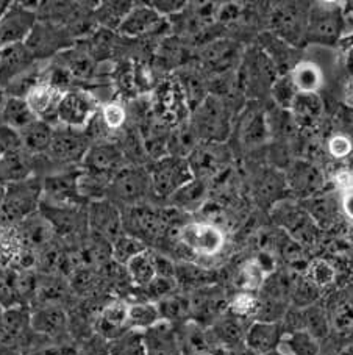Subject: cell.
<instances>
[{"instance_id":"obj_1","label":"cell","mask_w":353,"mask_h":355,"mask_svg":"<svg viewBox=\"0 0 353 355\" xmlns=\"http://www.w3.org/2000/svg\"><path fill=\"white\" fill-rule=\"evenodd\" d=\"M97 2H71V0H62V2H39L36 10L38 21H46L64 27L74 36L75 41H80L93 35L97 26L94 21V8Z\"/></svg>"},{"instance_id":"obj_2","label":"cell","mask_w":353,"mask_h":355,"mask_svg":"<svg viewBox=\"0 0 353 355\" xmlns=\"http://www.w3.org/2000/svg\"><path fill=\"white\" fill-rule=\"evenodd\" d=\"M190 122L200 143H224L230 135V112L224 97L210 93L191 113Z\"/></svg>"},{"instance_id":"obj_3","label":"cell","mask_w":353,"mask_h":355,"mask_svg":"<svg viewBox=\"0 0 353 355\" xmlns=\"http://www.w3.org/2000/svg\"><path fill=\"white\" fill-rule=\"evenodd\" d=\"M42 200V177L32 175L22 182L7 185V194L0 211V224L16 225L39 211Z\"/></svg>"},{"instance_id":"obj_4","label":"cell","mask_w":353,"mask_h":355,"mask_svg":"<svg viewBox=\"0 0 353 355\" xmlns=\"http://www.w3.org/2000/svg\"><path fill=\"white\" fill-rule=\"evenodd\" d=\"M152 193L149 169L135 164H127L109 182L107 198L119 208L143 205Z\"/></svg>"},{"instance_id":"obj_5","label":"cell","mask_w":353,"mask_h":355,"mask_svg":"<svg viewBox=\"0 0 353 355\" xmlns=\"http://www.w3.org/2000/svg\"><path fill=\"white\" fill-rule=\"evenodd\" d=\"M152 193L160 199H170L172 196L194 180L188 158L174 155L161 157L149 168Z\"/></svg>"},{"instance_id":"obj_6","label":"cell","mask_w":353,"mask_h":355,"mask_svg":"<svg viewBox=\"0 0 353 355\" xmlns=\"http://www.w3.org/2000/svg\"><path fill=\"white\" fill-rule=\"evenodd\" d=\"M91 139L84 130L55 125L52 144L47 150V157L58 171L69 168H80L84 155L91 148Z\"/></svg>"},{"instance_id":"obj_7","label":"cell","mask_w":353,"mask_h":355,"mask_svg":"<svg viewBox=\"0 0 353 355\" xmlns=\"http://www.w3.org/2000/svg\"><path fill=\"white\" fill-rule=\"evenodd\" d=\"M75 42L74 36L64 27H60L52 22L38 21L24 44L32 53L35 61L47 63V61L57 58L60 53L68 51Z\"/></svg>"},{"instance_id":"obj_8","label":"cell","mask_w":353,"mask_h":355,"mask_svg":"<svg viewBox=\"0 0 353 355\" xmlns=\"http://www.w3.org/2000/svg\"><path fill=\"white\" fill-rule=\"evenodd\" d=\"M80 168L62 169L42 179V204L53 207H88L78 188Z\"/></svg>"},{"instance_id":"obj_9","label":"cell","mask_w":353,"mask_h":355,"mask_svg":"<svg viewBox=\"0 0 353 355\" xmlns=\"http://www.w3.org/2000/svg\"><path fill=\"white\" fill-rule=\"evenodd\" d=\"M125 166L127 158L124 157L118 143L108 141V143L91 144L80 164V169L83 174L109 185L113 177Z\"/></svg>"},{"instance_id":"obj_10","label":"cell","mask_w":353,"mask_h":355,"mask_svg":"<svg viewBox=\"0 0 353 355\" xmlns=\"http://www.w3.org/2000/svg\"><path fill=\"white\" fill-rule=\"evenodd\" d=\"M179 243L197 257H216L225 246V234L208 221H192L179 229Z\"/></svg>"},{"instance_id":"obj_11","label":"cell","mask_w":353,"mask_h":355,"mask_svg":"<svg viewBox=\"0 0 353 355\" xmlns=\"http://www.w3.org/2000/svg\"><path fill=\"white\" fill-rule=\"evenodd\" d=\"M39 2H11L0 17V47L26 42L38 22Z\"/></svg>"},{"instance_id":"obj_12","label":"cell","mask_w":353,"mask_h":355,"mask_svg":"<svg viewBox=\"0 0 353 355\" xmlns=\"http://www.w3.org/2000/svg\"><path fill=\"white\" fill-rule=\"evenodd\" d=\"M100 107L99 101L88 89L77 87L63 96L62 103L58 107L57 125L83 130L89 124V121L94 118V114L99 112Z\"/></svg>"},{"instance_id":"obj_13","label":"cell","mask_w":353,"mask_h":355,"mask_svg":"<svg viewBox=\"0 0 353 355\" xmlns=\"http://www.w3.org/2000/svg\"><path fill=\"white\" fill-rule=\"evenodd\" d=\"M36 255L26 246L17 225L0 224V269L28 271L36 265Z\"/></svg>"},{"instance_id":"obj_14","label":"cell","mask_w":353,"mask_h":355,"mask_svg":"<svg viewBox=\"0 0 353 355\" xmlns=\"http://www.w3.org/2000/svg\"><path fill=\"white\" fill-rule=\"evenodd\" d=\"M87 213L88 229L93 235L111 244L124 234L123 210L109 199L89 202Z\"/></svg>"},{"instance_id":"obj_15","label":"cell","mask_w":353,"mask_h":355,"mask_svg":"<svg viewBox=\"0 0 353 355\" xmlns=\"http://www.w3.org/2000/svg\"><path fill=\"white\" fill-rule=\"evenodd\" d=\"M32 315L22 305L5 309L0 313V355H13L27 343V334L32 329Z\"/></svg>"},{"instance_id":"obj_16","label":"cell","mask_w":353,"mask_h":355,"mask_svg":"<svg viewBox=\"0 0 353 355\" xmlns=\"http://www.w3.org/2000/svg\"><path fill=\"white\" fill-rule=\"evenodd\" d=\"M87 208L88 207H53L41 202L39 213L51 224L55 236L74 240L89 232Z\"/></svg>"},{"instance_id":"obj_17","label":"cell","mask_w":353,"mask_h":355,"mask_svg":"<svg viewBox=\"0 0 353 355\" xmlns=\"http://www.w3.org/2000/svg\"><path fill=\"white\" fill-rule=\"evenodd\" d=\"M343 30V15L338 7L319 3L308 11L307 38L318 44L330 46L339 38Z\"/></svg>"},{"instance_id":"obj_18","label":"cell","mask_w":353,"mask_h":355,"mask_svg":"<svg viewBox=\"0 0 353 355\" xmlns=\"http://www.w3.org/2000/svg\"><path fill=\"white\" fill-rule=\"evenodd\" d=\"M164 17L156 13L149 3H135V7L120 24L118 33L124 38H141L160 32Z\"/></svg>"},{"instance_id":"obj_19","label":"cell","mask_w":353,"mask_h":355,"mask_svg":"<svg viewBox=\"0 0 353 355\" xmlns=\"http://www.w3.org/2000/svg\"><path fill=\"white\" fill-rule=\"evenodd\" d=\"M35 63L38 61H35L24 42L0 47V88L7 89L15 78L28 71Z\"/></svg>"},{"instance_id":"obj_20","label":"cell","mask_w":353,"mask_h":355,"mask_svg":"<svg viewBox=\"0 0 353 355\" xmlns=\"http://www.w3.org/2000/svg\"><path fill=\"white\" fill-rule=\"evenodd\" d=\"M224 143H200L192 154L188 157L194 179L205 180L217 174L222 169L227 154L224 150Z\"/></svg>"},{"instance_id":"obj_21","label":"cell","mask_w":353,"mask_h":355,"mask_svg":"<svg viewBox=\"0 0 353 355\" xmlns=\"http://www.w3.org/2000/svg\"><path fill=\"white\" fill-rule=\"evenodd\" d=\"M64 93H62V91H58L57 88H53L44 82H39L26 96V101L30 110H32L33 114L36 116V119L46 121L55 127L58 124L57 114Z\"/></svg>"},{"instance_id":"obj_22","label":"cell","mask_w":353,"mask_h":355,"mask_svg":"<svg viewBox=\"0 0 353 355\" xmlns=\"http://www.w3.org/2000/svg\"><path fill=\"white\" fill-rule=\"evenodd\" d=\"M308 13L305 15L299 7H280L272 16L273 30L291 44H299L307 38Z\"/></svg>"},{"instance_id":"obj_23","label":"cell","mask_w":353,"mask_h":355,"mask_svg":"<svg viewBox=\"0 0 353 355\" xmlns=\"http://www.w3.org/2000/svg\"><path fill=\"white\" fill-rule=\"evenodd\" d=\"M36 175V157L27 154L24 149L8 152L0 157V185L22 182Z\"/></svg>"},{"instance_id":"obj_24","label":"cell","mask_w":353,"mask_h":355,"mask_svg":"<svg viewBox=\"0 0 353 355\" xmlns=\"http://www.w3.org/2000/svg\"><path fill=\"white\" fill-rule=\"evenodd\" d=\"M145 355H180V345L170 322L160 320L143 332Z\"/></svg>"},{"instance_id":"obj_25","label":"cell","mask_w":353,"mask_h":355,"mask_svg":"<svg viewBox=\"0 0 353 355\" xmlns=\"http://www.w3.org/2000/svg\"><path fill=\"white\" fill-rule=\"evenodd\" d=\"M16 225L21 232L26 246L35 250L36 254H39L41 250H44L47 246L52 244L55 232L51 227V224L47 223V219L42 216L39 211H36L35 215L24 219L22 223Z\"/></svg>"},{"instance_id":"obj_26","label":"cell","mask_w":353,"mask_h":355,"mask_svg":"<svg viewBox=\"0 0 353 355\" xmlns=\"http://www.w3.org/2000/svg\"><path fill=\"white\" fill-rule=\"evenodd\" d=\"M288 185L300 196H316L324 185L319 168L308 162H296L291 164L288 173Z\"/></svg>"},{"instance_id":"obj_27","label":"cell","mask_w":353,"mask_h":355,"mask_svg":"<svg viewBox=\"0 0 353 355\" xmlns=\"http://www.w3.org/2000/svg\"><path fill=\"white\" fill-rule=\"evenodd\" d=\"M289 78L297 93L318 94L325 83L324 71L311 60H303L292 67Z\"/></svg>"},{"instance_id":"obj_28","label":"cell","mask_w":353,"mask_h":355,"mask_svg":"<svg viewBox=\"0 0 353 355\" xmlns=\"http://www.w3.org/2000/svg\"><path fill=\"white\" fill-rule=\"evenodd\" d=\"M133 7H135V2H125V0L97 2V7L94 8V21L97 28L118 32L120 24L124 22Z\"/></svg>"},{"instance_id":"obj_29","label":"cell","mask_w":353,"mask_h":355,"mask_svg":"<svg viewBox=\"0 0 353 355\" xmlns=\"http://www.w3.org/2000/svg\"><path fill=\"white\" fill-rule=\"evenodd\" d=\"M55 127L48 124L46 121L36 119L33 124H30L27 128H24L21 135L22 149L30 155H46L48 148L52 144Z\"/></svg>"},{"instance_id":"obj_30","label":"cell","mask_w":353,"mask_h":355,"mask_svg":"<svg viewBox=\"0 0 353 355\" xmlns=\"http://www.w3.org/2000/svg\"><path fill=\"white\" fill-rule=\"evenodd\" d=\"M32 329L35 334L55 336L64 332L68 326V316L60 305H47L41 307L32 315Z\"/></svg>"},{"instance_id":"obj_31","label":"cell","mask_w":353,"mask_h":355,"mask_svg":"<svg viewBox=\"0 0 353 355\" xmlns=\"http://www.w3.org/2000/svg\"><path fill=\"white\" fill-rule=\"evenodd\" d=\"M280 340H282V334H280L278 324L269 321H257L246 335L247 346L260 354L273 351L280 345Z\"/></svg>"},{"instance_id":"obj_32","label":"cell","mask_w":353,"mask_h":355,"mask_svg":"<svg viewBox=\"0 0 353 355\" xmlns=\"http://www.w3.org/2000/svg\"><path fill=\"white\" fill-rule=\"evenodd\" d=\"M99 329L103 335L111 340L129 332V305L125 302H113L107 305L100 313Z\"/></svg>"},{"instance_id":"obj_33","label":"cell","mask_w":353,"mask_h":355,"mask_svg":"<svg viewBox=\"0 0 353 355\" xmlns=\"http://www.w3.org/2000/svg\"><path fill=\"white\" fill-rule=\"evenodd\" d=\"M322 110H324V105H322V101L318 94L297 93L288 112L294 119L296 125L309 127L319 121Z\"/></svg>"},{"instance_id":"obj_34","label":"cell","mask_w":353,"mask_h":355,"mask_svg":"<svg viewBox=\"0 0 353 355\" xmlns=\"http://www.w3.org/2000/svg\"><path fill=\"white\" fill-rule=\"evenodd\" d=\"M200 144L196 132L191 125L190 119L181 122V124L175 125L172 132L169 133L168 138V155L188 158L194 149Z\"/></svg>"},{"instance_id":"obj_35","label":"cell","mask_w":353,"mask_h":355,"mask_svg":"<svg viewBox=\"0 0 353 355\" xmlns=\"http://www.w3.org/2000/svg\"><path fill=\"white\" fill-rule=\"evenodd\" d=\"M36 121V116L30 110L28 103L22 97H10L7 96L5 105L2 110V124L13 128L17 133L27 128Z\"/></svg>"},{"instance_id":"obj_36","label":"cell","mask_w":353,"mask_h":355,"mask_svg":"<svg viewBox=\"0 0 353 355\" xmlns=\"http://www.w3.org/2000/svg\"><path fill=\"white\" fill-rule=\"evenodd\" d=\"M127 272H129L133 284L139 286H149L152 282L156 279V268H155V255L150 250L145 249L144 252L138 254L136 257L125 265Z\"/></svg>"},{"instance_id":"obj_37","label":"cell","mask_w":353,"mask_h":355,"mask_svg":"<svg viewBox=\"0 0 353 355\" xmlns=\"http://www.w3.org/2000/svg\"><path fill=\"white\" fill-rule=\"evenodd\" d=\"M99 118L103 127L107 128L109 138L113 141V137L116 133H120L124 130L127 119H129V112H127V108L123 105V102L114 99L99 108Z\"/></svg>"},{"instance_id":"obj_38","label":"cell","mask_w":353,"mask_h":355,"mask_svg":"<svg viewBox=\"0 0 353 355\" xmlns=\"http://www.w3.org/2000/svg\"><path fill=\"white\" fill-rule=\"evenodd\" d=\"M161 320L158 305L150 302H139L129 305V329L144 332Z\"/></svg>"},{"instance_id":"obj_39","label":"cell","mask_w":353,"mask_h":355,"mask_svg":"<svg viewBox=\"0 0 353 355\" xmlns=\"http://www.w3.org/2000/svg\"><path fill=\"white\" fill-rule=\"evenodd\" d=\"M206 194V183L205 180H199L194 179L192 182L188 183L181 189H179L172 198H170V202L175 207L183 208V210H194V208H199V205L202 204Z\"/></svg>"},{"instance_id":"obj_40","label":"cell","mask_w":353,"mask_h":355,"mask_svg":"<svg viewBox=\"0 0 353 355\" xmlns=\"http://www.w3.org/2000/svg\"><path fill=\"white\" fill-rule=\"evenodd\" d=\"M145 249L147 248H145L143 241H139L138 238L127 234H123L118 240L111 243V255L120 265H127L133 257L144 252Z\"/></svg>"},{"instance_id":"obj_41","label":"cell","mask_w":353,"mask_h":355,"mask_svg":"<svg viewBox=\"0 0 353 355\" xmlns=\"http://www.w3.org/2000/svg\"><path fill=\"white\" fill-rule=\"evenodd\" d=\"M111 355H145L143 332L139 330H129L119 338L113 340L109 346Z\"/></svg>"},{"instance_id":"obj_42","label":"cell","mask_w":353,"mask_h":355,"mask_svg":"<svg viewBox=\"0 0 353 355\" xmlns=\"http://www.w3.org/2000/svg\"><path fill=\"white\" fill-rule=\"evenodd\" d=\"M291 355H318L319 341L307 330H296L284 341Z\"/></svg>"},{"instance_id":"obj_43","label":"cell","mask_w":353,"mask_h":355,"mask_svg":"<svg viewBox=\"0 0 353 355\" xmlns=\"http://www.w3.org/2000/svg\"><path fill=\"white\" fill-rule=\"evenodd\" d=\"M296 94L297 91L294 88V85H292L289 76L278 78V80L273 82L272 85V96L280 110H289Z\"/></svg>"},{"instance_id":"obj_44","label":"cell","mask_w":353,"mask_h":355,"mask_svg":"<svg viewBox=\"0 0 353 355\" xmlns=\"http://www.w3.org/2000/svg\"><path fill=\"white\" fill-rule=\"evenodd\" d=\"M334 279V269L324 260H316L308 266L307 280L311 282L316 288L330 285Z\"/></svg>"},{"instance_id":"obj_45","label":"cell","mask_w":353,"mask_h":355,"mask_svg":"<svg viewBox=\"0 0 353 355\" xmlns=\"http://www.w3.org/2000/svg\"><path fill=\"white\" fill-rule=\"evenodd\" d=\"M264 132H267V124H264V116L255 113L248 118L246 125L242 127L241 137L247 144H258L261 138H263Z\"/></svg>"},{"instance_id":"obj_46","label":"cell","mask_w":353,"mask_h":355,"mask_svg":"<svg viewBox=\"0 0 353 355\" xmlns=\"http://www.w3.org/2000/svg\"><path fill=\"white\" fill-rule=\"evenodd\" d=\"M303 324H305L307 332L311 334L313 336H324L327 334L328 320L325 313L319 309H308L303 315Z\"/></svg>"},{"instance_id":"obj_47","label":"cell","mask_w":353,"mask_h":355,"mask_svg":"<svg viewBox=\"0 0 353 355\" xmlns=\"http://www.w3.org/2000/svg\"><path fill=\"white\" fill-rule=\"evenodd\" d=\"M332 322L338 330H345L353 326V302L341 301L332 313Z\"/></svg>"},{"instance_id":"obj_48","label":"cell","mask_w":353,"mask_h":355,"mask_svg":"<svg viewBox=\"0 0 353 355\" xmlns=\"http://www.w3.org/2000/svg\"><path fill=\"white\" fill-rule=\"evenodd\" d=\"M231 311L238 316H248L255 315L260 310V304L257 299L248 293H241V295L236 296L230 305Z\"/></svg>"},{"instance_id":"obj_49","label":"cell","mask_w":353,"mask_h":355,"mask_svg":"<svg viewBox=\"0 0 353 355\" xmlns=\"http://www.w3.org/2000/svg\"><path fill=\"white\" fill-rule=\"evenodd\" d=\"M17 149H22L21 135L13 128L0 124V157Z\"/></svg>"},{"instance_id":"obj_50","label":"cell","mask_w":353,"mask_h":355,"mask_svg":"<svg viewBox=\"0 0 353 355\" xmlns=\"http://www.w3.org/2000/svg\"><path fill=\"white\" fill-rule=\"evenodd\" d=\"M353 144L352 139L345 135H333L328 139V152L333 158H345L352 154Z\"/></svg>"},{"instance_id":"obj_51","label":"cell","mask_w":353,"mask_h":355,"mask_svg":"<svg viewBox=\"0 0 353 355\" xmlns=\"http://www.w3.org/2000/svg\"><path fill=\"white\" fill-rule=\"evenodd\" d=\"M149 5L154 8L158 15L166 19V16H175L181 13L186 8V2H172V0H155V2H149Z\"/></svg>"},{"instance_id":"obj_52","label":"cell","mask_w":353,"mask_h":355,"mask_svg":"<svg viewBox=\"0 0 353 355\" xmlns=\"http://www.w3.org/2000/svg\"><path fill=\"white\" fill-rule=\"evenodd\" d=\"M311 205L316 207V211H313L316 221H320V219H327L328 216L332 218L334 208L332 202H328L327 198H314L311 200Z\"/></svg>"},{"instance_id":"obj_53","label":"cell","mask_w":353,"mask_h":355,"mask_svg":"<svg viewBox=\"0 0 353 355\" xmlns=\"http://www.w3.org/2000/svg\"><path fill=\"white\" fill-rule=\"evenodd\" d=\"M341 210L347 218L353 219V188L341 191Z\"/></svg>"},{"instance_id":"obj_54","label":"cell","mask_w":353,"mask_h":355,"mask_svg":"<svg viewBox=\"0 0 353 355\" xmlns=\"http://www.w3.org/2000/svg\"><path fill=\"white\" fill-rule=\"evenodd\" d=\"M336 183L341 188V191H345V189L353 188V174L349 171H343L336 175Z\"/></svg>"},{"instance_id":"obj_55","label":"cell","mask_w":353,"mask_h":355,"mask_svg":"<svg viewBox=\"0 0 353 355\" xmlns=\"http://www.w3.org/2000/svg\"><path fill=\"white\" fill-rule=\"evenodd\" d=\"M343 102L347 108H350L353 112V78H350V80L344 85Z\"/></svg>"},{"instance_id":"obj_56","label":"cell","mask_w":353,"mask_h":355,"mask_svg":"<svg viewBox=\"0 0 353 355\" xmlns=\"http://www.w3.org/2000/svg\"><path fill=\"white\" fill-rule=\"evenodd\" d=\"M344 67L345 71L349 72L350 78H353V46L344 55Z\"/></svg>"},{"instance_id":"obj_57","label":"cell","mask_w":353,"mask_h":355,"mask_svg":"<svg viewBox=\"0 0 353 355\" xmlns=\"http://www.w3.org/2000/svg\"><path fill=\"white\" fill-rule=\"evenodd\" d=\"M5 101H7V94H5V91L0 88V124H2V110L5 105Z\"/></svg>"},{"instance_id":"obj_58","label":"cell","mask_w":353,"mask_h":355,"mask_svg":"<svg viewBox=\"0 0 353 355\" xmlns=\"http://www.w3.org/2000/svg\"><path fill=\"white\" fill-rule=\"evenodd\" d=\"M5 194H7V187L0 185V211H2L3 202H5Z\"/></svg>"},{"instance_id":"obj_59","label":"cell","mask_w":353,"mask_h":355,"mask_svg":"<svg viewBox=\"0 0 353 355\" xmlns=\"http://www.w3.org/2000/svg\"><path fill=\"white\" fill-rule=\"evenodd\" d=\"M10 3L11 2H8V0H0V17H2L5 11H7V8L10 7Z\"/></svg>"}]
</instances>
